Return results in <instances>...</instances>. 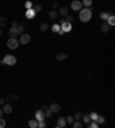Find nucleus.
Masks as SVG:
<instances>
[{"label": "nucleus", "instance_id": "nucleus-1", "mask_svg": "<svg viewBox=\"0 0 115 128\" xmlns=\"http://www.w3.org/2000/svg\"><path fill=\"white\" fill-rule=\"evenodd\" d=\"M92 7H89V8H82L81 12H79V20L82 22H89L90 20L92 19Z\"/></svg>", "mask_w": 115, "mask_h": 128}, {"label": "nucleus", "instance_id": "nucleus-2", "mask_svg": "<svg viewBox=\"0 0 115 128\" xmlns=\"http://www.w3.org/2000/svg\"><path fill=\"white\" fill-rule=\"evenodd\" d=\"M2 61H4V64L7 65V66H14V65H16V58L12 56V54H6L5 58L2 59Z\"/></svg>", "mask_w": 115, "mask_h": 128}, {"label": "nucleus", "instance_id": "nucleus-3", "mask_svg": "<svg viewBox=\"0 0 115 128\" xmlns=\"http://www.w3.org/2000/svg\"><path fill=\"white\" fill-rule=\"evenodd\" d=\"M19 45H20V42L15 38V37H10V38L7 40V46H8V49H10V50H16V49L19 47Z\"/></svg>", "mask_w": 115, "mask_h": 128}, {"label": "nucleus", "instance_id": "nucleus-4", "mask_svg": "<svg viewBox=\"0 0 115 128\" xmlns=\"http://www.w3.org/2000/svg\"><path fill=\"white\" fill-rule=\"evenodd\" d=\"M82 7H83V5H82V1H81V0H74V1L71 2V9L75 11V12L81 11Z\"/></svg>", "mask_w": 115, "mask_h": 128}, {"label": "nucleus", "instance_id": "nucleus-5", "mask_svg": "<svg viewBox=\"0 0 115 128\" xmlns=\"http://www.w3.org/2000/svg\"><path fill=\"white\" fill-rule=\"evenodd\" d=\"M60 28L62 29L64 31V33L66 32H69V31H71V23H69V22H62L61 24H60Z\"/></svg>", "mask_w": 115, "mask_h": 128}, {"label": "nucleus", "instance_id": "nucleus-6", "mask_svg": "<svg viewBox=\"0 0 115 128\" xmlns=\"http://www.w3.org/2000/svg\"><path fill=\"white\" fill-rule=\"evenodd\" d=\"M29 42H30V35H28V33H22L21 37H20V43L26 45V44H28Z\"/></svg>", "mask_w": 115, "mask_h": 128}, {"label": "nucleus", "instance_id": "nucleus-7", "mask_svg": "<svg viewBox=\"0 0 115 128\" xmlns=\"http://www.w3.org/2000/svg\"><path fill=\"white\" fill-rule=\"evenodd\" d=\"M36 120H38V121H42V120H45V118H46V115H45V111L43 110H38L37 112H36Z\"/></svg>", "mask_w": 115, "mask_h": 128}, {"label": "nucleus", "instance_id": "nucleus-8", "mask_svg": "<svg viewBox=\"0 0 115 128\" xmlns=\"http://www.w3.org/2000/svg\"><path fill=\"white\" fill-rule=\"evenodd\" d=\"M48 110L51 111L52 113H58V112H60V111H61V106H60V104L54 103V104H52L51 106L48 107Z\"/></svg>", "mask_w": 115, "mask_h": 128}, {"label": "nucleus", "instance_id": "nucleus-9", "mask_svg": "<svg viewBox=\"0 0 115 128\" xmlns=\"http://www.w3.org/2000/svg\"><path fill=\"white\" fill-rule=\"evenodd\" d=\"M36 12L33 11V8H30V9H26V17L29 20H32L35 19V16H36Z\"/></svg>", "mask_w": 115, "mask_h": 128}, {"label": "nucleus", "instance_id": "nucleus-10", "mask_svg": "<svg viewBox=\"0 0 115 128\" xmlns=\"http://www.w3.org/2000/svg\"><path fill=\"white\" fill-rule=\"evenodd\" d=\"M66 125H67V121H66V119H64V118H62V117H60V118L58 119V125H57V127L63 128Z\"/></svg>", "mask_w": 115, "mask_h": 128}, {"label": "nucleus", "instance_id": "nucleus-11", "mask_svg": "<svg viewBox=\"0 0 115 128\" xmlns=\"http://www.w3.org/2000/svg\"><path fill=\"white\" fill-rule=\"evenodd\" d=\"M4 113H7V114H10L12 113V111H13V109H12V106H10V104H4Z\"/></svg>", "mask_w": 115, "mask_h": 128}, {"label": "nucleus", "instance_id": "nucleus-12", "mask_svg": "<svg viewBox=\"0 0 115 128\" xmlns=\"http://www.w3.org/2000/svg\"><path fill=\"white\" fill-rule=\"evenodd\" d=\"M68 11H69V9H68L67 6H62L59 9V14L62 15V16H67V15H68Z\"/></svg>", "mask_w": 115, "mask_h": 128}, {"label": "nucleus", "instance_id": "nucleus-13", "mask_svg": "<svg viewBox=\"0 0 115 128\" xmlns=\"http://www.w3.org/2000/svg\"><path fill=\"white\" fill-rule=\"evenodd\" d=\"M109 24H108V22H104L101 24V31L102 32H108L109 30H110V28H109Z\"/></svg>", "mask_w": 115, "mask_h": 128}, {"label": "nucleus", "instance_id": "nucleus-14", "mask_svg": "<svg viewBox=\"0 0 115 128\" xmlns=\"http://www.w3.org/2000/svg\"><path fill=\"white\" fill-rule=\"evenodd\" d=\"M55 58L59 61H63V60L67 59V54H64V53H58L57 56H55Z\"/></svg>", "mask_w": 115, "mask_h": 128}, {"label": "nucleus", "instance_id": "nucleus-15", "mask_svg": "<svg viewBox=\"0 0 115 128\" xmlns=\"http://www.w3.org/2000/svg\"><path fill=\"white\" fill-rule=\"evenodd\" d=\"M8 35H9V37H16V36H17L16 28H10V29L8 30Z\"/></svg>", "mask_w": 115, "mask_h": 128}, {"label": "nucleus", "instance_id": "nucleus-16", "mask_svg": "<svg viewBox=\"0 0 115 128\" xmlns=\"http://www.w3.org/2000/svg\"><path fill=\"white\" fill-rule=\"evenodd\" d=\"M110 15H112V13H106V12H101V13H100V19L104 20V21H107Z\"/></svg>", "mask_w": 115, "mask_h": 128}, {"label": "nucleus", "instance_id": "nucleus-17", "mask_svg": "<svg viewBox=\"0 0 115 128\" xmlns=\"http://www.w3.org/2000/svg\"><path fill=\"white\" fill-rule=\"evenodd\" d=\"M29 127L30 128H38V120H30L29 121Z\"/></svg>", "mask_w": 115, "mask_h": 128}, {"label": "nucleus", "instance_id": "nucleus-18", "mask_svg": "<svg viewBox=\"0 0 115 128\" xmlns=\"http://www.w3.org/2000/svg\"><path fill=\"white\" fill-rule=\"evenodd\" d=\"M48 16H50V19H52V20L58 19V12H55L54 9H52V11H50V13H48Z\"/></svg>", "mask_w": 115, "mask_h": 128}, {"label": "nucleus", "instance_id": "nucleus-19", "mask_svg": "<svg viewBox=\"0 0 115 128\" xmlns=\"http://www.w3.org/2000/svg\"><path fill=\"white\" fill-rule=\"evenodd\" d=\"M92 2H93V0H83V1H82V5L85 6L86 8H89V7L92 6Z\"/></svg>", "mask_w": 115, "mask_h": 128}, {"label": "nucleus", "instance_id": "nucleus-20", "mask_svg": "<svg viewBox=\"0 0 115 128\" xmlns=\"http://www.w3.org/2000/svg\"><path fill=\"white\" fill-rule=\"evenodd\" d=\"M107 21H108V24H109V26H110V27L115 26V17H114V15H113V14H112V15L109 16V17H108V20H107Z\"/></svg>", "mask_w": 115, "mask_h": 128}, {"label": "nucleus", "instance_id": "nucleus-21", "mask_svg": "<svg viewBox=\"0 0 115 128\" xmlns=\"http://www.w3.org/2000/svg\"><path fill=\"white\" fill-rule=\"evenodd\" d=\"M73 127L74 128H82L83 125H82V122L78 121V120H74V122H73Z\"/></svg>", "mask_w": 115, "mask_h": 128}, {"label": "nucleus", "instance_id": "nucleus-22", "mask_svg": "<svg viewBox=\"0 0 115 128\" xmlns=\"http://www.w3.org/2000/svg\"><path fill=\"white\" fill-rule=\"evenodd\" d=\"M24 27V24H20V26H17L16 27V31H17V35H22L23 33V28Z\"/></svg>", "mask_w": 115, "mask_h": 128}, {"label": "nucleus", "instance_id": "nucleus-23", "mask_svg": "<svg viewBox=\"0 0 115 128\" xmlns=\"http://www.w3.org/2000/svg\"><path fill=\"white\" fill-rule=\"evenodd\" d=\"M96 122L98 123V125H99V123H104V122H105V118L101 117V115H98L97 119H96Z\"/></svg>", "mask_w": 115, "mask_h": 128}, {"label": "nucleus", "instance_id": "nucleus-24", "mask_svg": "<svg viewBox=\"0 0 115 128\" xmlns=\"http://www.w3.org/2000/svg\"><path fill=\"white\" fill-rule=\"evenodd\" d=\"M32 8H33V11H35L36 13L42 12V9H43V8H42V6H40V5H38V4H37V5H35V6H32Z\"/></svg>", "mask_w": 115, "mask_h": 128}, {"label": "nucleus", "instance_id": "nucleus-25", "mask_svg": "<svg viewBox=\"0 0 115 128\" xmlns=\"http://www.w3.org/2000/svg\"><path fill=\"white\" fill-rule=\"evenodd\" d=\"M39 29H40L42 31H46V30L48 29V24H47V23H42V24L39 26Z\"/></svg>", "mask_w": 115, "mask_h": 128}, {"label": "nucleus", "instance_id": "nucleus-26", "mask_svg": "<svg viewBox=\"0 0 115 128\" xmlns=\"http://www.w3.org/2000/svg\"><path fill=\"white\" fill-rule=\"evenodd\" d=\"M83 121H84V123H89V122L91 121L90 114H84V115H83Z\"/></svg>", "mask_w": 115, "mask_h": 128}, {"label": "nucleus", "instance_id": "nucleus-27", "mask_svg": "<svg viewBox=\"0 0 115 128\" xmlns=\"http://www.w3.org/2000/svg\"><path fill=\"white\" fill-rule=\"evenodd\" d=\"M73 20H74V17H73V16L67 15V16H66V19H63L62 21H61V23H62V22H69V23H71V22H73Z\"/></svg>", "mask_w": 115, "mask_h": 128}, {"label": "nucleus", "instance_id": "nucleus-28", "mask_svg": "<svg viewBox=\"0 0 115 128\" xmlns=\"http://www.w3.org/2000/svg\"><path fill=\"white\" fill-rule=\"evenodd\" d=\"M6 24H7V20L5 17H0V27L4 28V27H6Z\"/></svg>", "mask_w": 115, "mask_h": 128}, {"label": "nucleus", "instance_id": "nucleus-29", "mask_svg": "<svg viewBox=\"0 0 115 128\" xmlns=\"http://www.w3.org/2000/svg\"><path fill=\"white\" fill-rule=\"evenodd\" d=\"M60 29H61V28H60V24H53V26H52V31L53 32H58Z\"/></svg>", "mask_w": 115, "mask_h": 128}, {"label": "nucleus", "instance_id": "nucleus-30", "mask_svg": "<svg viewBox=\"0 0 115 128\" xmlns=\"http://www.w3.org/2000/svg\"><path fill=\"white\" fill-rule=\"evenodd\" d=\"M32 6H33V5H32L31 1H26V2H24V7H26V9H30V8H32Z\"/></svg>", "mask_w": 115, "mask_h": 128}, {"label": "nucleus", "instance_id": "nucleus-31", "mask_svg": "<svg viewBox=\"0 0 115 128\" xmlns=\"http://www.w3.org/2000/svg\"><path fill=\"white\" fill-rule=\"evenodd\" d=\"M81 117H82V113H81L79 111H77L76 113H75V115H74V120H79Z\"/></svg>", "mask_w": 115, "mask_h": 128}, {"label": "nucleus", "instance_id": "nucleus-32", "mask_svg": "<svg viewBox=\"0 0 115 128\" xmlns=\"http://www.w3.org/2000/svg\"><path fill=\"white\" fill-rule=\"evenodd\" d=\"M6 127V120L4 118H0V128H5Z\"/></svg>", "mask_w": 115, "mask_h": 128}, {"label": "nucleus", "instance_id": "nucleus-33", "mask_svg": "<svg viewBox=\"0 0 115 128\" xmlns=\"http://www.w3.org/2000/svg\"><path fill=\"white\" fill-rule=\"evenodd\" d=\"M97 117H98V114H97L96 112H92V113H90V118H91V120H93V121H96Z\"/></svg>", "mask_w": 115, "mask_h": 128}, {"label": "nucleus", "instance_id": "nucleus-34", "mask_svg": "<svg viewBox=\"0 0 115 128\" xmlns=\"http://www.w3.org/2000/svg\"><path fill=\"white\" fill-rule=\"evenodd\" d=\"M45 127H46V123H45L44 120L38 121V128H45Z\"/></svg>", "mask_w": 115, "mask_h": 128}, {"label": "nucleus", "instance_id": "nucleus-35", "mask_svg": "<svg viewBox=\"0 0 115 128\" xmlns=\"http://www.w3.org/2000/svg\"><path fill=\"white\" fill-rule=\"evenodd\" d=\"M66 121H67V123H73V122H74V118H73V117H67V118H66Z\"/></svg>", "mask_w": 115, "mask_h": 128}, {"label": "nucleus", "instance_id": "nucleus-36", "mask_svg": "<svg viewBox=\"0 0 115 128\" xmlns=\"http://www.w3.org/2000/svg\"><path fill=\"white\" fill-rule=\"evenodd\" d=\"M51 114H52V112L50 111V110H47V111H45V115L48 118V117H51Z\"/></svg>", "mask_w": 115, "mask_h": 128}, {"label": "nucleus", "instance_id": "nucleus-37", "mask_svg": "<svg viewBox=\"0 0 115 128\" xmlns=\"http://www.w3.org/2000/svg\"><path fill=\"white\" fill-rule=\"evenodd\" d=\"M17 26H19V23H17L16 21H13V22H12V28H16Z\"/></svg>", "mask_w": 115, "mask_h": 128}, {"label": "nucleus", "instance_id": "nucleus-38", "mask_svg": "<svg viewBox=\"0 0 115 128\" xmlns=\"http://www.w3.org/2000/svg\"><path fill=\"white\" fill-rule=\"evenodd\" d=\"M42 110H43V111H47V110H48V106H47V105H42Z\"/></svg>", "mask_w": 115, "mask_h": 128}, {"label": "nucleus", "instance_id": "nucleus-39", "mask_svg": "<svg viewBox=\"0 0 115 128\" xmlns=\"http://www.w3.org/2000/svg\"><path fill=\"white\" fill-rule=\"evenodd\" d=\"M52 7H53L54 9H57L58 7H59V5H58V2H53V4H52Z\"/></svg>", "mask_w": 115, "mask_h": 128}, {"label": "nucleus", "instance_id": "nucleus-40", "mask_svg": "<svg viewBox=\"0 0 115 128\" xmlns=\"http://www.w3.org/2000/svg\"><path fill=\"white\" fill-rule=\"evenodd\" d=\"M58 33H59V35H61V36H62V35H64V31H63V30H62V29H60V30H59V31H58Z\"/></svg>", "mask_w": 115, "mask_h": 128}, {"label": "nucleus", "instance_id": "nucleus-41", "mask_svg": "<svg viewBox=\"0 0 115 128\" xmlns=\"http://www.w3.org/2000/svg\"><path fill=\"white\" fill-rule=\"evenodd\" d=\"M4 104H5V100L2 98H0V105H4Z\"/></svg>", "mask_w": 115, "mask_h": 128}, {"label": "nucleus", "instance_id": "nucleus-42", "mask_svg": "<svg viewBox=\"0 0 115 128\" xmlns=\"http://www.w3.org/2000/svg\"><path fill=\"white\" fill-rule=\"evenodd\" d=\"M2 114H4V111H2V110L0 109V118H1V117H2Z\"/></svg>", "mask_w": 115, "mask_h": 128}, {"label": "nucleus", "instance_id": "nucleus-43", "mask_svg": "<svg viewBox=\"0 0 115 128\" xmlns=\"http://www.w3.org/2000/svg\"><path fill=\"white\" fill-rule=\"evenodd\" d=\"M1 35H2V30L0 29V36H1Z\"/></svg>", "mask_w": 115, "mask_h": 128}, {"label": "nucleus", "instance_id": "nucleus-44", "mask_svg": "<svg viewBox=\"0 0 115 128\" xmlns=\"http://www.w3.org/2000/svg\"><path fill=\"white\" fill-rule=\"evenodd\" d=\"M0 17H1V16H0Z\"/></svg>", "mask_w": 115, "mask_h": 128}]
</instances>
